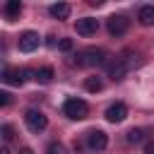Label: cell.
I'll return each instance as SVG.
<instances>
[{
    "label": "cell",
    "mask_w": 154,
    "mask_h": 154,
    "mask_svg": "<svg viewBox=\"0 0 154 154\" xmlns=\"http://www.w3.org/2000/svg\"><path fill=\"white\" fill-rule=\"evenodd\" d=\"M0 132H2V140H5V142H10V140H12V125H7V123H5V125L0 128Z\"/></svg>",
    "instance_id": "ac0fdd59"
},
{
    "label": "cell",
    "mask_w": 154,
    "mask_h": 154,
    "mask_svg": "<svg viewBox=\"0 0 154 154\" xmlns=\"http://www.w3.org/2000/svg\"><path fill=\"white\" fill-rule=\"evenodd\" d=\"M128 17H123V14H113V17H108V34L111 36H123L125 31H128Z\"/></svg>",
    "instance_id": "ba28073f"
},
{
    "label": "cell",
    "mask_w": 154,
    "mask_h": 154,
    "mask_svg": "<svg viewBox=\"0 0 154 154\" xmlns=\"http://www.w3.org/2000/svg\"><path fill=\"white\" fill-rule=\"evenodd\" d=\"M10 103V94L7 91H0V106H7Z\"/></svg>",
    "instance_id": "d6986e66"
},
{
    "label": "cell",
    "mask_w": 154,
    "mask_h": 154,
    "mask_svg": "<svg viewBox=\"0 0 154 154\" xmlns=\"http://www.w3.org/2000/svg\"><path fill=\"white\" fill-rule=\"evenodd\" d=\"M75 29H77V34H79V36H91V34H96L99 22H96V19H91V17H82V19H77Z\"/></svg>",
    "instance_id": "9c48e42d"
},
{
    "label": "cell",
    "mask_w": 154,
    "mask_h": 154,
    "mask_svg": "<svg viewBox=\"0 0 154 154\" xmlns=\"http://www.w3.org/2000/svg\"><path fill=\"white\" fill-rule=\"evenodd\" d=\"M137 22L144 26H154V5H144L137 12Z\"/></svg>",
    "instance_id": "8fae6325"
},
{
    "label": "cell",
    "mask_w": 154,
    "mask_h": 154,
    "mask_svg": "<svg viewBox=\"0 0 154 154\" xmlns=\"http://www.w3.org/2000/svg\"><path fill=\"white\" fill-rule=\"evenodd\" d=\"M5 14H7V19H17L22 14V2L19 0H10L5 5Z\"/></svg>",
    "instance_id": "7c38bea8"
},
{
    "label": "cell",
    "mask_w": 154,
    "mask_h": 154,
    "mask_svg": "<svg viewBox=\"0 0 154 154\" xmlns=\"http://www.w3.org/2000/svg\"><path fill=\"white\" fill-rule=\"evenodd\" d=\"M142 140H144V132H142L140 128L128 130V142H132V144H135V142H142Z\"/></svg>",
    "instance_id": "9a60e30c"
},
{
    "label": "cell",
    "mask_w": 154,
    "mask_h": 154,
    "mask_svg": "<svg viewBox=\"0 0 154 154\" xmlns=\"http://www.w3.org/2000/svg\"><path fill=\"white\" fill-rule=\"evenodd\" d=\"M0 154H10V147H7V144H5V147H2V152H0Z\"/></svg>",
    "instance_id": "44dd1931"
},
{
    "label": "cell",
    "mask_w": 154,
    "mask_h": 154,
    "mask_svg": "<svg viewBox=\"0 0 154 154\" xmlns=\"http://www.w3.org/2000/svg\"><path fill=\"white\" fill-rule=\"evenodd\" d=\"M84 89H87V91H91V94L101 91V89H103V82H101V77H87V79H84Z\"/></svg>",
    "instance_id": "5bb4252c"
},
{
    "label": "cell",
    "mask_w": 154,
    "mask_h": 154,
    "mask_svg": "<svg viewBox=\"0 0 154 154\" xmlns=\"http://www.w3.org/2000/svg\"><path fill=\"white\" fill-rule=\"evenodd\" d=\"M19 154H34V149H31V147H22V149H19Z\"/></svg>",
    "instance_id": "ffe728a7"
},
{
    "label": "cell",
    "mask_w": 154,
    "mask_h": 154,
    "mask_svg": "<svg viewBox=\"0 0 154 154\" xmlns=\"http://www.w3.org/2000/svg\"><path fill=\"white\" fill-rule=\"evenodd\" d=\"M46 154H65V147H63L60 142H51V144L46 147Z\"/></svg>",
    "instance_id": "2e32d148"
},
{
    "label": "cell",
    "mask_w": 154,
    "mask_h": 154,
    "mask_svg": "<svg viewBox=\"0 0 154 154\" xmlns=\"http://www.w3.org/2000/svg\"><path fill=\"white\" fill-rule=\"evenodd\" d=\"M48 12H51V17H55V19H67L70 12H72V7H70L67 2H55V5L48 7Z\"/></svg>",
    "instance_id": "30bf717a"
},
{
    "label": "cell",
    "mask_w": 154,
    "mask_h": 154,
    "mask_svg": "<svg viewBox=\"0 0 154 154\" xmlns=\"http://www.w3.org/2000/svg\"><path fill=\"white\" fill-rule=\"evenodd\" d=\"M24 123H26V128H29L31 132H43V130H46V125H48V118H46L41 111L29 108V111L24 113Z\"/></svg>",
    "instance_id": "277c9868"
},
{
    "label": "cell",
    "mask_w": 154,
    "mask_h": 154,
    "mask_svg": "<svg viewBox=\"0 0 154 154\" xmlns=\"http://www.w3.org/2000/svg\"><path fill=\"white\" fill-rule=\"evenodd\" d=\"M53 77H55L53 67H38V70H36V82H41V84L53 82Z\"/></svg>",
    "instance_id": "4fadbf2b"
},
{
    "label": "cell",
    "mask_w": 154,
    "mask_h": 154,
    "mask_svg": "<svg viewBox=\"0 0 154 154\" xmlns=\"http://www.w3.org/2000/svg\"><path fill=\"white\" fill-rule=\"evenodd\" d=\"M26 77H34V79H36V70H34V72H31V70H17V67H5V70H2V82L14 84V87L24 84Z\"/></svg>",
    "instance_id": "3957f363"
},
{
    "label": "cell",
    "mask_w": 154,
    "mask_h": 154,
    "mask_svg": "<svg viewBox=\"0 0 154 154\" xmlns=\"http://www.w3.org/2000/svg\"><path fill=\"white\" fill-rule=\"evenodd\" d=\"M38 43H41V38H38V34L36 31H24L22 36H19V51L22 53H31V51H36L38 48Z\"/></svg>",
    "instance_id": "8992f818"
},
{
    "label": "cell",
    "mask_w": 154,
    "mask_h": 154,
    "mask_svg": "<svg viewBox=\"0 0 154 154\" xmlns=\"http://www.w3.org/2000/svg\"><path fill=\"white\" fill-rule=\"evenodd\" d=\"M106 120L108 123H123L125 118H128V106L125 103H120V101H116V103H111L108 108H106Z\"/></svg>",
    "instance_id": "5b68a950"
},
{
    "label": "cell",
    "mask_w": 154,
    "mask_h": 154,
    "mask_svg": "<svg viewBox=\"0 0 154 154\" xmlns=\"http://www.w3.org/2000/svg\"><path fill=\"white\" fill-rule=\"evenodd\" d=\"M63 113L67 116V118H72V120H84L87 118V113H89V106H87V101L84 99H67L65 103H63Z\"/></svg>",
    "instance_id": "7a4b0ae2"
},
{
    "label": "cell",
    "mask_w": 154,
    "mask_h": 154,
    "mask_svg": "<svg viewBox=\"0 0 154 154\" xmlns=\"http://www.w3.org/2000/svg\"><path fill=\"white\" fill-rule=\"evenodd\" d=\"M58 48H60L63 53H67V51L75 48V43H72V38H60V41H58Z\"/></svg>",
    "instance_id": "e0dca14e"
},
{
    "label": "cell",
    "mask_w": 154,
    "mask_h": 154,
    "mask_svg": "<svg viewBox=\"0 0 154 154\" xmlns=\"http://www.w3.org/2000/svg\"><path fill=\"white\" fill-rule=\"evenodd\" d=\"M87 144L91 147V149H96V152H101V149H106V144H108V135L103 132V130H89L87 132Z\"/></svg>",
    "instance_id": "52a82bcc"
},
{
    "label": "cell",
    "mask_w": 154,
    "mask_h": 154,
    "mask_svg": "<svg viewBox=\"0 0 154 154\" xmlns=\"http://www.w3.org/2000/svg\"><path fill=\"white\" fill-rule=\"evenodd\" d=\"M79 67H96V65H103L106 63V53L101 48H84L77 53V60H75Z\"/></svg>",
    "instance_id": "6da1fadb"
}]
</instances>
